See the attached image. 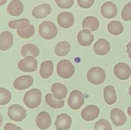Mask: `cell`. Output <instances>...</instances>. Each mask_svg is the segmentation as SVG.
<instances>
[{"instance_id": "cell-21", "label": "cell", "mask_w": 131, "mask_h": 130, "mask_svg": "<svg viewBox=\"0 0 131 130\" xmlns=\"http://www.w3.org/2000/svg\"><path fill=\"white\" fill-rule=\"evenodd\" d=\"M24 4L20 0H12L7 7V11L10 15L19 16L24 11Z\"/></svg>"}, {"instance_id": "cell-16", "label": "cell", "mask_w": 131, "mask_h": 130, "mask_svg": "<svg viewBox=\"0 0 131 130\" xmlns=\"http://www.w3.org/2000/svg\"><path fill=\"white\" fill-rule=\"evenodd\" d=\"M14 43V36L10 31H5L0 34V50L6 51L10 49Z\"/></svg>"}, {"instance_id": "cell-18", "label": "cell", "mask_w": 131, "mask_h": 130, "mask_svg": "<svg viewBox=\"0 0 131 130\" xmlns=\"http://www.w3.org/2000/svg\"><path fill=\"white\" fill-rule=\"evenodd\" d=\"M111 120L115 126H122L126 122L127 117L121 109L113 108L111 111Z\"/></svg>"}, {"instance_id": "cell-32", "label": "cell", "mask_w": 131, "mask_h": 130, "mask_svg": "<svg viewBox=\"0 0 131 130\" xmlns=\"http://www.w3.org/2000/svg\"><path fill=\"white\" fill-rule=\"evenodd\" d=\"M95 130H113L112 126L106 119H101L95 124Z\"/></svg>"}, {"instance_id": "cell-42", "label": "cell", "mask_w": 131, "mask_h": 130, "mask_svg": "<svg viewBox=\"0 0 131 130\" xmlns=\"http://www.w3.org/2000/svg\"><path fill=\"white\" fill-rule=\"evenodd\" d=\"M121 130H124V129H121Z\"/></svg>"}, {"instance_id": "cell-39", "label": "cell", "mask_w": 131, "mask_h": 130, "mask_svg": "<svg viewBox=\"0 0 131 130\" xmlns=\"http://www.w3.org/2000/svg\"><path fill=\"white\" fill-rule=\"evenodd\" d=\"M3 122V118L2 115H1V113H0V127H1V126H2Z\"/></svg>"}, {"instance_id": "cell-28", "label": "cell", "mask_w": 131, "mask_h": 130, "mask_svg": "<svg viewBox=\"0 0 131 130\" xmlns=\"http://www.w3.org/2000/svg\"><path fill=\"white\" fill-rule=\"evenodd\" d=\"M46 102L49 107H52L53 108H61L64 107L65 102L63 100H58L54 97L53 96L52 94L48 93L45 96Z\"/></svg>"}, {"instance_id": "cell-31", "label": "cell", "mask_w": 131, "mask_h": 130, "mask_svg": "<svg viewBox=\"0 0 131 130\" xmlns=\"http://www.w3.org/2000/svg\"><path fill=\"white\" fill-rule=\"evenodd\" d=\"M11 99V93L5 88L0 87V105H7L10 103Z\"/></svg>"}, {"instance_id": "cell-20", "label": "cell", "mask_w": 131, "mask_h": 130, "mask_svg": "<svg viewBox=\"0 0 131 130\" xmlns=\"http://www.w3.org/2000/svg\"><path fill=\"white\" fill-rule=\"evenodd\" d=\"M52 8L49 4L44 3L36 6L32 11V15L36 19H43L51 14Z\"/></svg>"}, {"instance_id": "cell-41", "label": "cell", "mask_w": 131, "mask_h": 130, "mask_svg": "<svg viewBox=\"0 0 131 130\" xmlns=\"http://www.w3.org/2000/svg\"><path fill=\"white\" fill-rule=\"evenodd\" d=\"M129 95L131 97V85L130 86V87H129Z\"/></svg>"}, {"instance_id": "cell-12", "label": "cell", "mask_w": 131, "mask_h": 130, "mask_svg": "<svg viewBox=\"0 0 131 130\" xmlns=\"http://www.w3.org/2000/svg\"><path fill=\"white\" fill-rule=\"evenodd\" d=\"M101 12L102 16L107 19H112L117 15V6L111 1H107L101 8Z\"/></svg>"}, {"instance_id": "cell-40", "label": "cell", "mask_w": 131, "mask_h": 130, "mask_svg": "<svg viewBox=\"0 0 131 130\" xmlns=\"http://www.w3.org/2000/svg\"><path fill=\"white\" fill-rule=\"evenodd\" d=\"M127 113L129 114V115L131 117V106L127 108Z\"/></svg>"}, {"instance_id": "cell-5", "label": "cell", "mask_w": 131, "mask_h": 130, "mask_svg": "<svg viewBox=\"0 0 131 130\" xmlns=\"http://www.w3.org/2000/svg\"><path fill=\"white\" fill-rule=\"evenodd\" d=\"M8 115L12 121L21 122L26 117V111L19 105H12L8 109Z\"/></svg>"}, {"instance_id": "cell-36", "label": "cell", "mask_w": 131, "mask_h": 130, "mask_svg": "<svg viewBox=\"0 0 131 130\" xmlns=\"http://www.w3.org/2000/svg\"><path fill=\"white\" fill-rule=\"evenodd\" d=\"M4 130H23L20 127L12 123H6L4 127Z\"/></svg>"}, {"instance_id": "cell-29", "label": "cell", "mask_w": 131, "mask_h": 130, "mask_svg": "<svg viewBox=\"0 0 131 130\" xmlns=\"http://www.w3.org/2000/svg\"><path fill=\"white\" fill-rule=\"evenodd\" d=\"M30 25V21L28 19H20L19 20L9 22L8 26L12 29H23L28 28Z\"/></svg>"}, {"instance_id": "cell-38", "label": "cell", "mask_w": 131, "mask_h": 130, "mask_svg": "<svg viewBox=\"0 0 131 130\" xmlns=\"http://www.w3.org/2000/svg\"><path fill=\"white\" fill-rule=\"evenodd\" d=\"M8 0H0V6H2V5H5L6 2H7Z\"/></svg>"}, {"instance_id": "cell-14", "label": "cell", "mask_w": 131, "mask_h": 130, "mask_svg": "<svg viewBox=\"0 0 131 130\" xmlns=\"http://www.w3.org/2000/svg\"><path fill=\"white\" fill-rule=\"evenodd\" d=\"M52 123L51 115L48 112H41L37 116L36 124L39 129L42 130L49 128Z\"/></svg>"}, {"instance_id": "cell-35", "label": "cell", "mask_w": 131, "mask_h": 130, "mask_svg": "<svg viewBox=\"0 0 131 130\" xmlns=\"http://www.w3.org/2000/svg\"><path fill=\"white\" fill-rule=\"evenodd\" d=\"M95 0H78V5L82 8H90L93 5Z\"/></svg>"}, {"instance_id": "cell-1", "label": "cell", "mask_w": 131, "mask_h": 130, "mask_svg": "<svg viewBox=\"0 0 131 130\" xmlns=\"http://www.w3.org/2000/svg\"><path fill=\"white\" fill-rule=\"evenodd\" d=\"M42 101V93L38 89H32L24 96V103L28 108H37Z\"/></svg>"}, {"instance_id": "cell-33", "label": "cell", "mask_w": 131, "mask_h": 130, "mask_svg": "<svg viewBox=\"0 0 131 130\" xmlns=\"http://www.w3.org/2000/svg\"><path fill=\"white\" fill-rule=\"evenodd\" d=\"M122 18L125 21L131 20V2L127 4L122 11Z\"/></svg>"}, {"instance_id": "cell-7", "label": "cell", "mask_w": 131, "mask_h": 130, "mask_svg": "<svg viewBox=\"0 0 131 130\" xmlns=\"http://www.w3.org/2000/svg\"><path fill=\"white\" fill-rule=\"evenodd\" d=\"M84 103V98L83 93L79 90L71 92L68 99V104L73 110H79Z\"/></svg>"}, {"instance_id": "cell-8", "label": "cell", "mask_w": 131, "mask_h": 130, "mask_svg": "<svg viewBox=\"0 0 131 130\" xmlns=\"http://www.w3.org/2000/svg\"><path fill=\"white\" fill-rule=\"evenodd\" d=\"M114 73L118 79L125 80L129 79L131 75V69L127 64L119 62L114 67Z\"/></svg>"}, {"instance_id": "cell-9", "label": "cell", "mask_w": 131, "mask_h": 130, "mask_svg": "<svg viewBox=\"0 0 131 130\" xmlns=\"http://www.w3.org/2000/svg\"><path fill=\"white\" fill-rule=\"evenodd\" d=\"M33 78L30 75H23L17 78L14 82V87L18 90H23L30 87L33 84Z\"/></svg>"}, {"instance_id": "cell-19", "label": "cell", "mask_w": 131, "mask_h": 130, "mask_svg": "<svg viewBox=\"0 0 131 130\" xmlns=\"http://www.w3.org/2000/svg\"><path fill=\"white\" fill-rule=\"evenodd\" d=\"M51 92L54 98L58 100H63L64 98H66L68 90L66 85L61 83L56 82L52 85Z\"/></svg>"}, {"instance_id": "cell-27", "label": "cell", "mask_w": 131, "mask_h": 130, "mask_svg": "<svg viewBox=\"0 0 131 130\" xmlns=\"http://www.w3.org/2000/svg\"><path fill=\"white\" fill-rule=\"evenodd\" d=\"M107 29L111 34L118 36L122 34L124 31V25L120 22L113 20L107 25Z\"/></svg>"}, {"instance_id": "cell-15", "label": "cell", "mask_w": 131, "mask_h": 130, "mask_svg": "<svg viewBox=\"0 0 131 130\" xmlns=\"http://www.w3.org/2000/svg\"><path fill=\"white\" fill-rule=\"evenodd\" d=\"M57 22L61 28L68 29L74 25V17L70 12H62L58 16Z\"/></svg>"}, {"instance_id": "cell-37", "label": "cell", "mask_w": 131, "mask_h": 130, "mask_svg": "<svg viewBox=\"0 0 131 130\" xmlns=\"http://www.w3.org/2000/svg\"><path fill=\"white\" fill-rule=\"evenodd\" d=\"M127 52L129 55V57L131 59V41L127 45Z\"/></svg>"}, {"instance_id": "cell-23", "label": "cell", "mask_w": 131, "mask_h": 130, "mask_svg": "<svg viewBox=\"0 0 131 130\" xmlns=\"http://www.w3.org/2000/svg\"><path fill=\"white\" fill-rule=\"evenodd\" d=\"M54 64L51 60L43 61L40 65V75L43 79H49L53 73Z\"/></svg>"}, {"instance_id": "cell-30", "label": "cell", "mask_w": 131, "mask_h": 130, "mask_svg": "<svg viewBox=\"0 0 131 130\" xmlns=\"http://www.w3.org/2000/svg\"><path fill=\"white\" fill-rule=\"evenodd\" d=\"M35 29L34 25H31V24H30L28 28H25V29L17 30L18 35L22 38H30L35 34Z\"/></svg>"}, {"instance_id": "cell-11", "label": "cell", "mask_w": 131, "mask_h": 130, "mask_svg": "<svg viewBox=\"0 0 131 130\" xmlns=\"http://www.w3.org/2000/svg\"><path fill=\"white\" fill-rule=\"evenodd\" d=\"M77 39L79 45L83 47H89L94 40V36L90 30L85 29L79 32L77 36Z\"/></svg>"}, {"instance_id": "cell-26", "label": "cell", "mask_w": 131, "mask_h": 130, "mask_svg": "<svg viewBox=\"0 0 131 130\" xmlns=\"http://www.w3.org/2000/svg\"><path fill=\"white\" fill-rule=\"evenodd\" d=\"M70 45L69 42L66 41L59 42L54 48V52L56 55L60 57L67 56L70 52Z\"/></svg>"}, {"instance_id": "cell-4", "label": "cell", "mask_w": 131, "mask_h": 130, "mask_svg": "<svg viewBox=\"0 0 131 130\" xmlns=\"http://www.w3.org/2000/svg\"><path fill=\"white\" fill-rule=\"evenodd\" d=\"M75 73V67L69 60H61L57 64V73L62 79L71 78Z\"/></svg>"}, {"instance_id": "cell-24", "label": "cell", "mask_w": 131, "mask_h": 130, "mask_svg": "<svg viewBox=\"0 0 131 130\" xmlns=\"http://www.w3.org/2000/svg\"><path fill=\"white\" fill-rule=\"evenodd\" d=\"M82 27L84 29H88L91 31H95L99 27V21L94 16L86 17L83 20Z\"/></svg>"}, {"instance_id": "cell-10", "label": "cell", "mask_w": 131, "mask_h": 130, "mask_svg": "<svg viewBox=\"0 0 131 130\" xmlns=\"http://www.w3.org/2000/svg\"><path fill=\"white\" fill-rule=\"evenodd\" d=\"M100 110L97 106L90 105L86 106L81 112V117L84 121H92L99 115Z\"/></svg>"}, {"instance_id": "cell-13", "label": "cell", "mask_w": 131, "mask_h": 130, "mask_svg": "<svg viewBox=\"0 0 131 130\" xmlns=\"http://www.w3.org/2000/svg\"><path fill=\"white\" fill-rule=\"evenodd\" d=\"M55 126L58 130H67L72 125V118L67 113H63L58 115L55 121Z\"/></svg>"}, {"instance_id": "cell-22", "label": "cell", "mask_w": 131, "mask_h": 130, "mask_svg": "<svg viewBox=\"0 0 131 130\" xmlns=\"http://www.w3.org/2000/svg\"><path fill=\"white\" fill-rule=\"evenodd\" d=\"M104 101L109 105L115 104L117 100L116 90L112 85H107L104 90Z\"/></svg>"}, {"instance_id": "cell-6", "label": "cell", "mask_w": 131, "mask_h": 130, "mask_svg": "<svg viewBox=\"0 0 131 130\" xmlns=\"http://www.w3.org/2000/svg\"><path fill=\"white\" fill-rule=\"evenodd\" d=\"M37 68L38 61L33 56H26L18 64V68L24 72H34L37 71Z\"/></svg>"}, {"instance_id": "cell-17", "label": "cell", "mask_w": 131, "mask_h": 130, "mask_svg": "<svg viewBox=\"0 0 131 130\" xmlns=\"http://www.w3.org/2000/svg\"><path fill=\"white\" fill-rule=\"evenodd\" d=\"M111 46L107 40L101 38L95 42L93 47L95 53L98 56H105L109 53Z\"/></svg>"}, {"instance_id": "cell-2", "label": "cell", "mask_w": 131, "mask_h": 130, "mask_svg": "<svg viewBox=\"0 0 131 130\" xmlns=\"http://www.w3.org/2000/svg\"><path fill=\"white\" fill-rule=\"evenodd\" d=\"M38 33L43 39L49 40L54 38L58 34V29L52 22L46 20L41 23L38 28Z\"/></svg>"}, {"instance_id": "cell-3", "label": "cell", "mask_w": 131, "mask_h": 130, "mask_svg": "<svg viewBox=\"0 0 131 130\" xmlns=\"http://www.w3.org/2000/svg\"><path fill=\"white\" fill-rule=\"evenodd\" d=\"M106 78V71L99 66L92 68L87 73V79L93 85H101L104 82Z\"/></svg>"}, {"instance_id": "cell-34", "label": "cell", "mask_w": 131, "mask_h": 130, "mask_svg": "<svg viewBox=\"0 0 131 130\" xmlns=\"http://www.w3.org/2000/svg\"><path fill=\"white\" fill-rule=\"evenodd\" d=\"M58 7L63 9L70 8L74 5V0H55Z\"/></svg>"}, {"instance_id": "cell-25", "label": "cell", "mask_w": 131, "mask_h": 130, "mask_svg": "<svg viewBox=\"0 0 131 130\" xmlns=\"http://www.w3.org/2000/svg\"><path fill=\"white\" fill-rule=\"evenodd\" d=\"M40 50L37 45L31 43L26 44L21 48V55L23 57H26L28 55H31L34 57H38Z\"/></svg>"}]
</instances>
